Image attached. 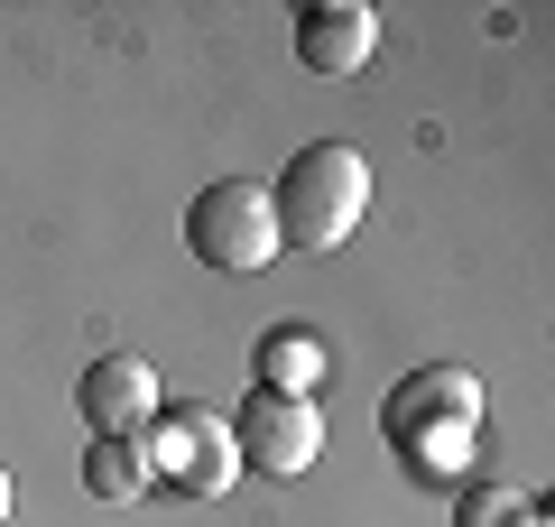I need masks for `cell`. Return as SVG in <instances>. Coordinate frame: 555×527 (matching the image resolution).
Returning a JSON list of instances; mask_svg holds the SVG:
<instances>
[{
  "label": "cell",
  "instance_id": "cell-1",
  "mask_svg": "<svg viewBox=\"0 0 555 527\" xmlns=\"http://www.w3.org/2000/svg\"><path fill=\"white\" fill-rule=\"evenodd\" d=\"M269 214H278V250H343L371 214V157L343 149V139L297 149L287 176L269 185Z\"/></svg>",
  "mask_w": 555,
  "mask_h": 527
},
{
  "label": "cell",
  "instance_id": "cell-2",
  "mask_svg": "<svg viewBox=\"0 0 555 527\" xmlns=\"http://www.w3.org/2000/svg\"><path fill=\"white\" fill-rule=\"evenodd\" d=\"M379 426L416 453V463H444V453H473L481 435V380L436 361V371H408L389 398H379Z\"/></svg>",
  "mask_w": 555,
  "mask_h": 527
},
{
  "label": "cell",
  "instance_id": "cell-3",
  "mask_svg": "<svg viewBox=\"0 0 555 527\" xmlns=\"http://www.w3.org/2000/svg\"><path fill=\"white\" fill-rule=\"evenodd\" d=\"M185 250L204 259L214 278H259L278 259V214H269V185L250 176H222L185 204Z\"/></svg>",
  "mask_w": 555,
  "mask_h": 527
},
{
  "label": "cell",
  "instance_id": "cell-4",
  "mask_svg": "<svg viewBox=\"0 0 555 527\" xmlns=\"http://www.w3.org/2000/svg\"><path fill=\"white\" fill-rule=\"evenodd\" d=\"M139 453H149V481L167 472V490H185V500H222V490L241 481L232 416H222V408H177L167 426L139 435Z\"/></svg>",
  "mask_w": 555,
  "mask_h": 527
},
{
  "label": "cell",
  "instance_id": "cell-5",
  "mask_svg": "<svg viewBox=\"0 0 555 527\" xmlns=\"http://www.w3.org/2000/svg\"><path fill=\"white\" fill-rule=\"evenodd\" d=\"M232 453H241V472H259V481H297V472L324 453L315 398H269V389H250V398H241V416H232Z\"/></svg>",
  "mask_w": 555,
  "mask_h": 527
},
{
  "label": "cell",
  "instance_id": "cell-6",
  "mask_svg": "<svg viewBox=\"0 0 555 527\" xmlns=\"http://www.w3.org/2000/svg\"><path fill=\"white\" fill-rule=\"evenodd\" d=\"M75 408H83L93 435H149L158 426V371L139 351H102L93 371L75 380Z\"/></svg>",
  "mask_w": 555,
  "mask_h": 527
},
{
  "label": "cell",
  "instance_id": "cell-7",
  "mask_svg": "<svg viewBox=\"0 0 555 527\" xmlns=\"http://www.w3.org/2000/svg\"><path fill=\"white\" fill-rule=\"evenodd\" d=\"M371 47H379L371 0H315V10H297V65L306 75H361Z\"/></svg>",
  "mask_w": 555,
  "mask_h": 527
},
{
  "label": "cell",
  "instance_id": "cell-8",
  "mask_svg": "<svg viewBox=\"0 0 555 527\" xmlns=\"http://www.w3.org/2000/svg\"><path fill=\"white\" fill-rule=\"evenodd\" d=\"M324 371H334V351H324L315 324H278L269 343H259V389L269 398H315Z\"/></svg>",
  "mask_w": 555,
  "mask_h": 527
},
{
  "label": "cell",
  "instance_id": "cell-9",
  "mask_svg": "<svg viewBox=\"0 0 555 527\" xmlns=\"http://www.w3.org/2000/svg\"><path fill=\"white\" fill-rule=\"evenodd\" d=\"M83 490L112 500V509L149 500V453H139V435H93V445H83Z\"/></svg>",
  "mask_w": 555,
  "mask_h": 527
},
{
  "label": "cell",
  "instance_id": "cell-10",
  "mask_svg": "<svg viewBox=\"0 0 555 527\" xmlns=\"http://www.w3.org/2000/svg\"><path fill=\"white\" fill-rule=\"evenodd\" d=\"M528 518H537L528 490H463V509H454V527H528Z\"/></svg>",
  "mask_w": 555,
  "mask_h": 527
},
{
  "label": "cell",
  "instance_id": "cell-11",
  "mask_svg": "<svg viewBox=\"0 0 555 527\" xmlns=\"http://www.w3.org/2000/svg\"><path fill=\"white\" fill-rule=\"evenodd\" d=\"M10 500H20V481H10V463H0V527H10Z\"/></svg>",
  "mask_w": 555,
  "mask_h": 527
}]
</instances>
